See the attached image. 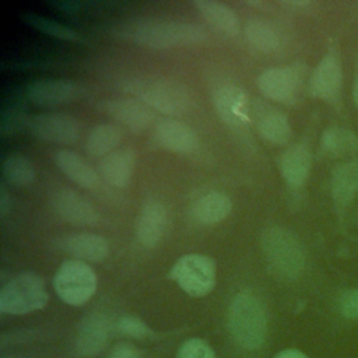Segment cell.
I'll list each match as a JSON object with an SVG mask.
<instances>
[{
    "label": "cell",
    "instance_id": "cell-1",
    "mask_svg": "<svg viewBox=\"0 0 358 358\" xmlns=\"http://www.w3.org/2000/svg\"><path fill=\"white\" fill-rule=\"evenodd\" d=\"M116 34L129 42L154 49L187 46L206 39L204 29L196 24L152 18L126 22L116 29Z\"/></svg>",
    "mask_w": 358,
    "mask_h": 358
},
{
    "label": "cell",
    "instance_id": "cell-2",
    "mask_svg": "<svg viewBox=\"0 0 358 358\" xmlns=\"http://www.w3.org/2000/svg\"><path fill=\"white\" fill-rule=\"evenodd\" d=\"M124 91L145 103L150 109L165 115H182L192 105L189 88L172 78H134L124 84Z\"/></svg>",
    "mask_w": 358,
    "mask_h": 358
},
{
    "label": "cell",
    "instance_id": "cell-3",
    "mask_svg": "<svg viewBox=\"0 0 358 358\" xmlns=\"http://www.w3.org/2000/svg\"><path fill=\"white\" fill-rule=\"evenodd\" d=\"M262 250L270 270L282 280H296L305 268V253L294 234L281 228L270 227L263 231Z\"/></svg>",
    "mask_w": 358,
    "mask_h": 358
},
{
    "label": "cell",
    "instance_id": "cell-4",
    "mask_svg": "<svg viewBox=\"0 0 358 358\" xmlns=\"http://www.w3.org/2000/svg\"><path fill=\"white\" fill-rule=\"evenodd\" d=\"M228 326L241 347L246 350L262 347L267 333V317L259 298L250 292H239L229 305Z\"/></svg>",
    "mask_w": 358,
    "mask_h": 358
},
{
    "label": "cell",
    "instance_id": "cell-5",
    "mask_svg": "<svg viewBox=\"0 0 358 358\" xmlns=\"http://www.w3.org/2000/svg\"><path fill=\"white\" fill-rule=\"evenodd\" d=\"M48 302L43 280L34 273H22L11 278L0 291V312L25 315L42 309Z\"/></svg>",
    "mask_w": 358,
    "mask_h": 358
},
{
    "label": "cell",
    "instance_id": "cell-6",
    "mask_svg": "<svg viewBox=\"0 0 358 358\" xmlns=\"http://www.w3.org/2000/svg\"><path fill=\"white\" fill-rule=\"evenodd\" d=\"M53 287L63 302L84 305L96 289V275L83 260H66L55 274Z\"/></svg>",
    "mask_w": 358,
    "mask_h": 358
},
{
    "label": "cell",
    "instance_id": "cell-7",
    "mask_svg": "<svg viewBox=\"0 0 358 358\" xmlns=\"http://www.w3.org/2000/svg\"><path fill=\"white\" fill-rule=\"evenodd\" d=\"M169 277L190 296H204L215 285V264L200 253H189L173 264Z\"/></svg>",
    "mask_w": 358,
    "mask_h": 358
},
{
    "label": "cell",
    "instance_id": "cell-8",
    "mask_svg": "<svg viewBox=\"0 0 358 358\" xmlns=\"http://www.w3.org/2000/svg\"><path fill=\"white\" fill-rule=\"evenodd\" d=\"M28 129L36 138L55 144H73L78 140L80 124L66 113H39L29 117Z\"/></svg>",
    "mask_w": 358,
    "mask_h": 358
},
{
    "label": "cell",
    "instance_id": "cell-9",
    "mask_svg": "<svg viewBox=\"0 0 358 358\" xmlns=\"http://www.w3.org/2000/svg\"><path fill=\"white\" fill-rule=\"evenodd\" d=\"M301 69L295 66L273 67L264 70L256 78L260 92L277 102H292L296 98L301 85Z\"/></svg>",
    "mask_w": 358,
    "mask_h": 358
},
{
    "label": "cell",
    "instance_id": "cell-10",
    "mask_svg": "<svg viewBox=\"0 0 358 358\" xmlns=\"http://www.w3.org/2000/svg\"><path fill=\"white\" fill-rule=\"evenodd\" d=\"M50 204L56 215L74 225H95L99 221L96 208L83 194L73 189L53 192Z\"/></svg>",
    "mask_w": 358,
    "mask_h": 358
},
{
    "label": "cell",
    "instance_id": "cell-11",
    "mask_svg": "<svg viewBox=\"0 0 358 358\" xmlns=\"http://www.w3.org/2000/svg\"><path fill=\"white\" fill-rule=\"evenodd\" d=\"M83 94L78 83L64 78L38 80L28 85L27 98L38 106H57L76 101Z\"/></svg>",
    "mask_w": 358,
    "mask_h": 358
},
{
    "label": "cell",
    "instance_id": "cell-12",
    "mask_svg": "<svg viewBox=\"0 0 358 358\" xmlns=\"http://www.w3.org/2000/svg\"><path fill=\"white\" fill-rule=\"evenodd\" d=\"M341 84L343 69L340 59L334 52H329L320 59L310 76V94L322 101L333 102L340 95Z\"/></svg>",
    "mask_w": 358,
    "mask_h": 358
},
{
    "label": "cell",
    "instance_id": "cell-13",
    "mask_svg": "<svg viewBox=\"0 0 358 358\" xmlns=\"http://www.w3.org/2000/svg\"><path fill=\"white\" fill-rule=\"evenodd\" d=\"M101 108L112 119L134 133L145 130L154 119L152 109L136 98L106 99L102 102Z\"/></svg>",
    "mask_w": 358,
    "mask_h": 358
},
{
    "label": "cell",
    "instance_id": "cell-14",
    "mask_svg": "<svg viewBox=\"0 0 358 358\" xmlns=\"http://www.w3.org/2000/svg\"><path fill=\"white\" fill-rule=\"evenodd\" d=\"M214 106L221 120L234 129L249 123L248 96L242 88L234 84L221 85L214 92Z\"/></svg>",
    "mask_w": 358,
    "mask_h": 358
},
{
    "label": "cell",
    "instance_id": "cell-15",
    "mask_svg": "<svg viewBox=\"0 0 358 358\" xmlns=\"http://www.w3.org/2000/svg\"><path fill=\"white\" fill-rule=\"evenodd\" d=\"M154 137L162 148L173 152H192L199 147L194 130L175 119L161 120L155 127Z\"/></svg>",
    "mask_w": 358,
    "mask_h": 358
},
{
    "label": "cell",
    "instance_id": "cell-16",
    "mask_svg": "<svg viewBox=\"0 0 358 358\" xmlns=\"http://www.w3.org/2000/svg\"><path fill=\"white\" fill-rule=\"evenodd\" d=\"M168 215L162 203L154 200L144 204L137 218L136 235L138 242L145 248L155 246L166 228Z\"/></svg>",
    "mask_w": 358,
    "mask_h": 358
},
{
    "label": "cell",
    "instance_id": "cell-17",
    "mask_svg": "<svg viewBox=\"0 0 358 358\" xmlns=\"http://www.w3.org/2000/svg\"><path fill=\"white\" fill-rule=\"evenodd\" d=\"M109 336V319L102 313H92L85 317L77 334V351L84 357L98 354Z\"/></svg>",
    "mask_w": 358,
    "mask_h": 358
},
{
    "label": "cell",
    "instance_id": "cell-18",
    "mask_svg": "<svg viewBox=\"0 0 358 358\" xmlns=\"http://www.w3.org/2000/svg\"><path fill=\"white\" fill-rule=\"evenodd\" d=\"M312 157L305 144H292L281 155L280 171L289 187H301L310 169Z\"/></svg>",
    "mask_w": 358,
    "mask_h": 358
},
{
    "label": "cell",
    "instance_id": "cell-19",
    "mask_svg": "<svg viewBox=\"0 0 358 358\" xmlns=\"http://www.w3.org/2000/svg\"><path fill=\"white\" fill-rule=\"evenodd\" d=\"M136 152L130 148L115 150L113 152L103 157L99 172L105 182L115 187H124L134 172Z\"/></svg>",
    "mask_w": 358,
    "mask_h": 358
},
{
    "label": "cell",
    "instance_id": "cell-20",
    "mask_svg": "<svg viewBox=\"0 0 358 358\" xmlns=\"http://www.w3.org/2000/svg\"><path fill=\"white\" fill-rule=\"evenodd\" d=\"M330 192L338 208L347 207L358 194V162L355 159L337 165L331 173Z\"/></svg>",
    "mask_w": 358,
    "mask_h": 358
},
{
    "label": "cell",
    "instance_id": "cell-21",
    "mask_svg": "<svg viewBox=\"0 0 358 358\" xmlns=\"http://www.w3.org/2000/svg\"><path fill=\"white\" fill-rule=\"evenodd\" d=\"M55 162L60 172L78 186L84 189L98 187L101 182L98 172L78 154L69 150H59L55 154Z\"/></svg>",
    "mask_w": 358,
    "mask_h": 358
},
{
    "label": "cell",
    "instance_id": "cell-22",
    "mask_svg": "<svg viewBox=\"0 0 358 358\" xmlns=\"http://www.w3.org/2000/svg\"><path fill=\"white\" fill-rule=\"evenodd\" d=\"M62 248L77 257L78 260L87 262H102L109 253V242L95 234H74L62 241Z\"/></svg>",
    "mask_w": 358,
    "mask_h": 358
},
{
    "label": "cell",
    "instance_id": "cell-23",
    "mask_svg": "<svg viewBox=\"0 0 358 358\" xmlns=\"http://www.w3.org/2000/svg\"><path fill=\"white\" fill-rule=\"evenodd\" d=\"M192 4L196 7L200 15L215 29L228 36L238 35L239 18L229 6L215 0H194Z\"/></svg>",
    "mask_w": 358,
    "mask_h": 358
},
{
    "label": "cell",
    "instance_id": "cell-24",
    "mask_svg": "<svg viewBox=\"0 0 358 358\" xmlns=\"http://www.w3.org/2000/svg\"><path fill=\"white\" fill-rule=\"evenodd\" d=\"M232 210L231 199L221 192H210L199 197L192 206L193 218L204 225L225 220Z\"/></svg>",
    "mask_w": 358,
    "mask_h": 358
},
{
    "label": "cell",
    "instance_id": "cell-25",
    "mask_svg": "<svg viewBox=\"0 0 358 358\" xmlns=\"http://www.w3.org/2000/svg\"><path fill=\"white\" fill-rule=\"evenodd\" d=\"M122 136L120 127L113 123L96 124L87 136V152L92 157H106L115 151L122 140Z\"/></svg>",
    "mask_w": 358,
    "mask_h": 358
},
{
    "label": "cell",
    "instance_id": "cell-26",
    "mask_svg": "<svg viewBox=\"0 0 358 358\" xmlns=\"http://www.w3.org/2000/svg\"><path fill=\"white\" fill-rule=\"evenodd\" d=\"M245 36L255 49L264 53H271L281 45V36L277 28L271 22L260 18H253L246 24Z\"/></svg>",
    "mask_w": 358,
    "mask_h": 358
},
{
    "label": "cell",
    "instance_id": "cell-27",
    "mask_svg": "<svg viewBox=\"0 0 358 358\" xmlns=\"http://www.w3.org/2000/svg\"><path fill=\"white\" fill-rule=\"evenodd\" d=\"M257 130L266 141L278 145L288 143L292 134L288 117L275 109L266 110L260 115L257 120Z\"/></svg>",
    "mask_w": 358,
    "mask_h": 358
},
{
    "label": "cell",
    "instance_id": "cell-28",
    "mask_svg": "<svg viewBox=\"0 0 358 358\" xmlns=\"http://www.w3.org/2000/svg\"><path fill=\"white\" fill-rule=\"evenodd\" d=\"M322 148L330 155H348L358 150V137L354 131L340 127L330 126L322 134Z\"/></svg>",
    "mask_w": 358,
    "mask_h": 358
},
{
    "label": "cell",
    "instance_id": "cell-29",
    "mask_svg": "<svg viewBox=\"0 0 358 358\" xmlns=\"http://www.w3.org/2000/svg\"><path fill=\"white\" fill-rule=\"evenodd\" d=\"M3 178L13 186H28L35 179V168L24 155H10L3 162Z\"/></svg>",
    "mask_w": 358,
    "mask_h": 358
},
{
    "label": "cell",
    "instance_id": "cell-30",
    "mask_svg": "<svg viewBox=\"0 0 358 358\" xmlns=\"http://www.w3.org/2000/svg\"><path fill=\"white\" fill-rule=\"evenodd\" d=\"M29 117L27 116L25 109L21 106H8L1 115V122H0V131L3 136H10L17 133L22 126H28Z\"/></svg>",
    "mask_w": 358,
    "mask_h": 358
},
{
    "label": "cell",
    "instance_id": "cell-31",
    "mask_svg": "<svg viewBox=\"0 0 358 358\" xmlns=\"http://www.w3.org/2000/svg\"><path fill=\"white\" fill-rule=\"evenodd\" d=\"M25 18L31 25H34L35 28H38V29L49 34V35H53V36H57V38H62V39H67V41H77L78 39V35L73 29H70V28H67L62 24H57L52 20L38 17V15H25Z\"/></svg>",
    "mask_w": 358,
    "mask_h": 358
},
{
    "label": "cell",
    "instance_id": "cell-32",
    "mask_svg": "<svg viewBox=\"0 0 358 358\" xmlns=\"http://www.w3.org/2000/svg\"><path fill=\"white\" fill-rule=\"evenodd\" d=\"M176 358H215V355L206 341L190 338L180 345Z\"/></svg>",
    "mask_w": 358,
    "mask_h": 358
},
{
    "label": "cell",
    "instance_id": "cell-33",
    "mask_svg": "<svg viewBox=\"0 0 358 358\" xmlns=\"http://www.w3.org/2000/svg\"><path fill=\"white\" fill-rule=\"evenodd\" d=\"M117 329L120 333L134 338H144L150 334L148 326L141 319L131 315L122 316L117 322Z\"/></svg>",
    "mask_w": 358,
    "mask_h": 358
},
{
    "label": "cell",
    "instance_id": "cell-34",
    "mask_svg": "<svg viewBox=\"0 0 358 358\" xmlns=\"http://www.w3.org/2000/svg\"><path fill=\"white\" fill-rule=\"evenodd\" d=\"M340 310L348 319H358V288L345 292L340 301Z\"/></svg>",
    "mask_w": 358,
    "mask_h": 358
},
{
    "label": "cell",
    "instance_id": "cell-35",
    "mask_svg": "<svg viewBox=\"0 0 358 358\" xmlns=\"http://www.w3.org/2000/svg\"><path fill=\"white\" fill-rule=\"evenodd\" d=\"M110 358H141L137 348H134L130 344H119L116 345L112 352Z\"/></svg>",
    "mask_w": 358,
    "mask_h": 358
},
{
    "label": "cell",
    "instance_id": "cell-36",
    "mask_svg": "<svg viewBox=\"0 0 358 358\" xmlns=\"http://www.w3.org/2000/svg\"><path fill=\"white\" fill-rule=\"evenodd\" d=\"M11 207V196L7 192V187L4 183L0 185V217H6L8 210Z\"/></svg>",
    "mask_w": 358,
    "mask_h": 358
},
{
    "label": "cell",
    "instance_id": "cell-37",
    "mask_svg": "<svg viewBox=\"0 0 358 358\" xmlns=\"http://www.w3.org/2000/svg\"><path fill=\"white\" fill-rule=\"evenodd\" d=\"M274 358H308V357L298 350H284V351H280Z\"/></svg>",
    "mask_w": 358,
    "mask_h": 358
},
{
    "label": "cell",
    "instance_id": "cell-38",
    "mask_svg": "<svg viewBox=\"0 0 358 358\" xmlns=\"http://www.w3.org/2000/svg\"><path fill=\"white\" fill-rule=\"evenodd\" d=\"M352 95H354V101H355V105L358 108V73L355 76V81H354V88H352Z\"/></svg>",
    "mask_w": 358,
    "mask_h": 358
},
{
    "label": "cell",
    "instance_id": "cell-39",
    "mask_svg": "<svg viewBox=\"0 0 358 358\" xmlns=\"http://www.w3.org/2000/svg\"><path fill=\"white\" fill-rule=\"evenodd\" d=\"M284 4L289 7H303V6H309V1H284Z\"/></svg>",
    "mask_w": 358,
    "mask_h": 358
}]
</instances>
